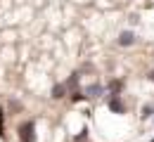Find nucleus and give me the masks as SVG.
Segmentation results:
<instances>
[{
	"instance_id": "1",
	"label": "nucleus",
	"mask_w": 154,
	"mask_h": 142,
	"mask_svg": "<svg viewBox=\"0 0 154 142\" xmlns=\"http://www.w3.org/2000/svg\"><path fill=\"white\" fill-rule=\"evenodd\" d=\"M17 137L19 142H36V121H24L19 123V128H17Z\"/></svg>"
},
{
	"instance_id": "2",
	"label": "nucleus",
	"mask_w": 154,
	"mask_h": 142,
	"mask_svg": "<svg viewBox=\"0 0 154 142\" xmlns=\"http://www.w3.org/2000/svg\"><path fill=\"white\" fill-rule=\"evenodd\" d=\"M116 43H119L121 47H131V45H135V33L133 31H121L119 38H116Z\"/></svg>"
},
{
	"instance_id": "3",
	"label": "nucleus",
	"mask_w": 154,
	"mask_h": 142,
	"mask_svg": "<svg viewBox=\"0 0 154 142\" xmlns=\"http://www.w3.org/2000/svg\"><path fill=\"white\" fill-rule=\"evenodd\" d=\"M102 92H104V88H102L100 83H90V85H88V88L83 90V95H85L88 100H95V97H100Z\"/></svg>"
},
{
	"instance_id": "4",
	"label": "nucleus",
	"mask_w": 154,
	"mask_h": 142,
	"mask_svg": "<svg viewBox=\"0 0 154 142\" xmlns=\"http://www.w3.org/2000/svg\"><path fill=\"white\" fill-rule=\"evenodd\" d=\"M109 109H112L114 114H123V111H126V107H123V102H121V95H112V97H109Z\"/></svg>"
},
{
	"instance_id": "5",
	"label": "nucleus",
	"mask_w": 154,
	"mask_h": 142,
	"mask_svg": "<svg viewBox=\"0 0 154 142\" xmlns=\"http://www.w3.org/2000/svg\"><path fill=\"white\" fill-rule=\"evenodd\" d=\"M66 92H69V88H66V83H57V85L52 88V92H50V97H52V100H64V97H66Z\"/></svg>"
},
{
	"instance_id": "6",
	"label": "nucleus",
	"mask_w": 154,
	"mask_h": 142,
	"mask_svg": "<svg viewBox=\"0 0 154 142\" xmlns=\"http://www.w3.org/2000/svg\"><path fill=\"white\" fill-rule=\"evenodd\" d=\"M78 81H81V74H78V71H74V74H71V76L66 78V88H69V90L78 88Z\"/></svg>"
},
{
	"instance_id": "7",
	"label": "nucleus",
	"mask_w": 154,
	"mask_h": 142,
	"mask_svg": "<svg viewBox=\"0 0 154 142\" xmlns=\"http://www.w3.org/2000/svg\"><path fill=\"white\" fill-rule=\"evenodd\" d=\"M121 88H123V81H112V83H109L112 95H121Z\"/></svg>"
},
{
	"instance_id": "8",
	"label": "nucleus",
	"mask_w": 154,
	"mask_h": 142,
	"mask_svg": "<svg viewBox=\"0 0 154 142\" xmlns=\"http://www.w3.org/2000/svg\"><path fill=\"white\" fill-rule=\"evenodd\" d=\"M69 97H71V102H81V100H85L83 90H78V88H74V90H71V95H69Z\"/></svg>"
},
{
	"instance_id": "9",
	"label": "nucleus",
	"mask_w": 154,
	"mask_h": 142,
	"mask_svg": "<svg viewBox=\"0 0 154 142\" xmlns=\"http://www.w3.org/2000/svg\"><path fill=\"white\" fill-rule=\"evenodd\" d=\"M152 114H154V104H145L140 116H142V119H152Z\"/></svg>"
},
{
	"instance_id": "10",
	"label": "nucleus",
	"mask_w": 154,
	"mask_h": 142,
	"mask_svg": "<svg viewBox=\"0 0 154 142\" xmlns=\"http://www.w3.org/2000/svg\"><path fill=\"white\" fill-rule=\"evenodd\" d=\"M5 135V111L0 109V137Z\"/></svg>"
},
{
	"instance_id": "11",
	"label": "nucleus",
	"mask_w": 154,
	"mask_h": 142,
	"mask_svg": "<svg viewBox=\"0 0 154 142\" xmlns=\"http://www.w3.org/2000/svg\"><path fill=\"white\" fill-rule=\"evenodd\" d=\"M85 137H88V130H85V128H83V130H81V135H76V137H74V140H76V142H83V140H85Z\"/></svg>"
},
{
	"instance_id": "12",
	"label": "nucleus",
	"mask_w": 154,
	"mask_h": 142,
	"mask_svg": "<svg viewBox=\"0 0 154 142\" xmlns=\"http://www.w3.org/2000/svg\"><path fill=\"white\" fill-rule=\"evenodd\" d=\"M149 81H152V83H154V71H152V74H149Z\"/></svg>"
},
{
	"instance_id": "13",
	"label": "nucleus",
	"mask_w": 154,
	"mask_h": 142,
	"mask_svg": "<svg viewBox=\"0 0 154 142\" xmlns=\"http://www.w3.org/2000/svg\"><path fill=\"white\" fill-rule=\"evenodd\" d=\"M152 142H154V140H152Z\"/></svg>"
}]
</instances>
